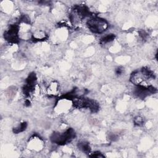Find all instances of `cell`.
Wrapping results in <instances>:
<instances>
[{
	"label": "cell",
	"instance_id": "obj_1",
	"mask_svg": "<svg viewBox=\"0 0 158 158\" xmlns=\"http://www.w3.org/2000/svg\"><path fill=\"white\" fill-rule=\"evenodd\" d=\"M73 107L78 109H88L92 112H97L99 108V103L95 100L85 98H74L72 100Z\"/></svg>",
	"mask_w": 158,
	"mask_h": 158
},
{
	"label": "cell",
	"instance_id": "obj_2",
	"mask_svg": "<svg viewBox=\"0 0 158 158\" xmlns=\"http://www.w3.org/2000/svg\"><path fill=\"white\" fill-rule=\"evenodd\" d=\"M76 136L75 131L72 128H68L64 132H54L51 136V141L59 145H64L72 141Z\"/></svg>",
	"mask_w": 158,
	"mask_h": 158
},
{
	"label": "cell",
	"instance_id": "obj_3",
	"mask_svg": "<svg viewBox=\"0 0 158 158\" xmlns=\"http://www.w3.org/2000/svg\"><path fill=\"white\" fill-rule=\"evenodd\" d=\"M86 25L89 30L94 33H102L109 27V24L106 20L97 16L91 17L88 19Z\"/></svg>",
	"mask_w": 158,
	"mask_h": 158
},
{
	"label": "cell",
	"instance_id": "obj_4",
	"mask_svg": "<svg viewBox=\"0 0 158 158\" xmlns=\"http://www.w3.org/2000/svg\"><path fill=\"white\" fill-rule=\"evenodd\" d=\"M90 15L91 12L86 6H75L70 14V19L72 22L75 23Z\"/></svg>",
	"mask_w": 158,
	"mask_h": 158
},
{
	"label": "cell",
	"instance_id": "obj_5",
	"mask_svg": "<svg viewBox=\"0 0 158 158\" xmlns=\"http://www.w3.org/2000/svg\"><path fill=\"white\" fill-rule=\"evenodd\" d=\"M19 25L17 24L10 25L9 28L4 32V38L11 43H17L19 41Z\"/></svg>",
	"mask_w": 158,
	"mask_h": 158
},
{
	"label": "cell",
	"instance_id": "obj_6",
	"mask_svg": "<svg viewBox=\"0 0 158 158\" xmlns=\"http://www.w3.org/2000/svg\"><path fill=\"white\" fill-rule=\"evenodd\" d=\"M36 76L35 73L32 72L29 74L28 77L26 79L25 84L23 87V94L27 97L30 96L31 94H32L35 91V89L36 88Z\"/></svg>",
	"mask_w": 158,
	"mask_h": 158
},
{
	"label": "cell",
	"instance_id": "obj_7",
	"mask_svg": "<svg viewBox=\"0 0 158 158\" xmlns=\"http://www.w3.org/2000/svg\"><path fill=\"white\" fill-rule=\"evenodd\" d=\"M78 148L84 152L85 154H89L91 152V148L88 143L85 142V141H81L78 143L77 144Z\"/></svg>",
	"mask_w": 158,
	"mask_h": 158
},
{
	"label": "cell",
	"instance_id": "obj_8",
	"mask_svg": "<svg viewBox=\"0 0 158 158\" xmlns=\"http://www.w3.org/2000/svg\"><path fill=\"white\" fill-rule=\"evenodd\" d=\"M58 85L57 83H56L54 82L51 83L50 85H49L48 88V93L49 95L54 96L55 94H57L58 92Z\"/></svg>",
	"mask_w": 158,
	"mask_h": 158
},
{
	"label": "cell",
	"instance_id": "obj_9",
	"mask_svg": "<svg viewBox=\"0 0 158 158\" xmlns=\"http://www.w3.org/2000/svg\"><path fill=\"white\" fill-rule=\"evenodd\" d=\"M115 38V36L114 34H107L103 36L100 40V43L101 44H106L112 41Z\"/></svg>",
	"mask_w": 158,
	"mask_h": 158
},
{
	"label": "cell",
	"instance_id": "obj_10",
	"mask_svg": "<svg viewBox=\"0 0 158 158\" xmlns=\"http://www.w3.org/2000/svg\"><path fill=\"white\" fill-rule=\"evenodd\" d=\"M27 122H22V123H20L19 125L15 127L13 129V131L14 133H16V134L22 132L24 130H25V129L27 128Z\"/></svg>",
	"mask_w": 158,
	"mask_h": 158
},
{
	"label": "cell",
	"instance_id": "obj_11",
	"mask_svg": "<svg viewBox=\"0 0 158 158\" xmlns=\"http://www.w3.org/2000/svg\"><path fill=\"white\" fill-rule=\"evenodd\" d=\"M134 123L137 126H141L144 123L143 118L140 116H137L134 118Z\"/></svg>",
	"mask_w": 158,
	"mask_h": 158
},
{
	"label": "cell",
	"instance_id": "obj_12",
	"mask_svg": "<svg viewBox=\"0 0 158 158\" xmlns=\"http://www.w3.org/2000/svg\"><path fill=\"white\" fill-rule=\"evenodd\" d=\"M88 156L90 157H104V156L100 152H98V151H96V152H93V153H89L88 154Z\"/></svg>",
	"mask_w": 158,
	"mask_h": 158
},
{
	"label": "cell",
	"instance_id": "obj_13",
	"mask_svg": "<svg viewBox=\"0 0 158 158\" xmlns=\"http://www.w3.org/2000/svg\"><path fill=\"white\" fill-rule=\"evenodd\" d=\"M115 74L117 75V76H120L121 75L123 72V69L121 67H117L115 70Z\"/></svg>",
	"mask_w": 158,
	"mask_h": 158
},
{
	"label": "cell",
	"instance_id": "obj_14",
	"mask_svg": "<svg viewBox=\"0 0 158 158\" xmlns=\"http://www.w3.org/2000/svg\"><path fill=\"white\" fill-rule=\"evenodd\" d=\"M25 105L26 106H30V101L29 99H26L25 101Z\"/></svg>",
	"mask_w": 158,
	"mask_h": 158
}]
</instances>
